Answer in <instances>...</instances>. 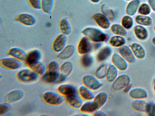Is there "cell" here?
I'll return each mask as SVG.
<instances>
[{
    "instance_id": "obj_1",
    "label": "cell",
    "mask_w": 155,
    "mask_h": 116,
    "mask_svg": "<svg viewBox=\"0 0 155 116\" xmlns=\"http://www.w3.org/2000/svg\"><path fill=\"white\" fill-rule=\"evenodd\" d=\"M81 33L94 43L105 42L109 40V36L98 29L87 27L81 31Z\"/></svg>"
},
{
    "instance_id": "obj_2",
    "label": "cell",
    "mask_w": 155,
    "mask_h": 116,
    "mask_svg": "<svg viewBox=\"0 0 155 116\" xmlns=\"http://www.w3.org/2000/svg\"><path fill=\"white\" fill-rule=\"evenodd\" d=\"M59 64L56 61L51 62L47 66L46 72L43 75L42 80L48 83L56 82L59 75Z\"/></svg>"
},
{
    "instance_id": "obj_3",
    "label": "cell",
    "mask_w": 155,
    "mask_h": 116,
    "mask_svg": "<svg viewBox=\"0 0 155 116\" xmlns=\"http://www.w3.org/2000/svg\"><path fill=\"white\" fill-rule=\"evenodd\" d=\"M100 80L95 76L87 74L83 76L81 82L83 85L93 91H96L102 86V83Z\"/></svg>"
},
{
    "instance_id": "obj_4",
    "label": "cell",
    "mask_w": 155,
    "mask_h": 116,
    "mask_svg": "<svg viewBox=\"0 0 155 116\" xmlns=\"http://www.w3.org/2000/svg\"><path fill=\"white\" fill-rule=\"evenodd\" d=\"M131 79L127 75L122 74L118 75L116 79L112 83L111 89L114 92L123 90L130 84Z\"/></svg>"
},
{
    "instance_id": "obj_5",
    "label": "cell",
    "mask_w": 155,
    "mask_h": 116,
    "mask_svg": "<svg viewBox=\"0 0 155 116\" xmlns=\"http://www.w3.org/2000/svg\"><path fill=\"white\" fill-rule=\"evenodd\" d=\"M63 96L60 94L52 92H47L42 96L43 100L48 104L52 105H58L63 102Z\"/></svg>"
},
{
    "instance_id": "obj_6",
    "label": "cell",
    "mask_w": 155,
    "mask_h": 116,
    "mask_svg": "<svg viewBox=\"0 0 155 116\" xmlns=\"http://www.w3.org/2000/svg\"><path fill=\"white\" fill-rule=\"evenodd\" d=\"M17 78L20 81L25 82H29L36 80L38 75L30 68H25L20 70L17 75Z\"/></svg>"
},
{
    "instance_id": "obj_7",
    "label": "cell",
    "mask_w": 155,
    "mask_h": 116,
    "mask_svg": "<svg viewBox=\"0 0 155 116\" xmlns=\"http://www.w3.org/2000/svg\"><path fill=\"white\" fill-rule=\"evenodd\" d=\"M73 69L71 62L69 61L64 62L60 67L59 75L56 82H61L64 81L71 73Z\"/></svg>"
},
{
    "instance_id": "obj_8",
    "label": "cell",
    "mask_w": 155,
    "mask_h": 116,
    "mask_svg": "<svg viewBox=\"0 0 155 116\" xmlns=\"http://www.w3.org/2000/svg\"><path fill=\"white\" fill-rule=\"evenodd\" d=\"M111 61V64L119 70L124 71L128 68V62L118 53L115 52L112 54Z\"/></svg>"
},
{
    "instance_id": "obj_9",
    "label": "cell",
    "mask_w": 155,
    "mask_h": 116,
    "mask_svg": "<svg viewBox=\"0 0 155 116\" xmlns=\"http://www.w3.org/2000/svg\"><path fill=\"white\" fill-rule=\"evenodd\" d=\"M0 63L5 68L12 70L18 69L21 64V61L11 56L1 59Z\"/></svg>"
},
{
    "instance_id": "obj_10",
    "label": "cell",
    "mask_w": 155,
    "mask_h": 116,
    "mask_svg": "<svg viewBox=\"0 0 155 116\" xmlns=\"http://www.w3.org/2000/svg\"><path fill=\"white\" fill-rule=\"evenodd\" d=\"M15 20L21 24L28 26H33L36 22V19L33 15L27 13H22L18 14Z\"/></svg>"
},
{
    "instance_id": "obj_11",
    "label": "cell",
    "mask_w": 155,
    "mask_h": 116,
    "mask_svg": "<svg viewBox=\"0 0 155 116\" xmlns=\"http://www.w3.org/2000/svg\"><path fill=\"white\" fill-rule=\"evenodd\" d=\"M92 19L101 28L107 29L110 26L109 19L104 14L101 13H97L92 16Z\"/></svg>"
},
{
    "instance_id": "obj_12",
    "label": "cell",
    "mask_w": 155,
    "mask_h": 116,
    "mask_svg": "<svg viewBox=\"0 0 155 116\" xmlns=\"http://www.w3.org/2000/svg\"><path fill=\"white\" fill-rule=\"evenodd\" d=\"M108 98V95L105 92H101L95 95L92 101L96 110L100 109L106 103Z\"/></svg>"
},
{
    "instance_id": "obj_13",
    "label": "cell",
    "mask_w": 155,
    "mask_h": 116,
    "mask_svg": "<svg viewBox=\"0 0 155 116\" xmlns=\"http://www.w3.org/2000/svg\"><path fill=\"white\" fill-rule=\"evenodd\" d=\"M57 91L63 96L68 97L77 94L78 90L74 85L68 84H63L58 88Z\"/></svg>"
},
{
    "instance_id": "obj_14",
    "label": "cell",
    "mask_w": 155,
    "mask_h": 116,
    "mask_svg": "<svg viewBox=\"0 0 155 116\" xmlns=\"http://www.w3.org/2000/svg\"><path fill=\"white\" fill-rule=\"evenodd\" d=\"M90 39L86 36L82 37L78 45L77 50L78 53L81 55L88 53L92 48Z\"/></svg>"
},
{
    "instance_id": "obj_15",
    "label": "cell",
    "mask_w": 155,
    "mask_h": 116,
    "mask_svg": "<svg viewBox=\"0 0 155 116\" xmlns=\"http://www.w3.org/2000/svg\"><path fill=\"white\" fill-rule=\"evenodd\" d=\"M67 41L66 36L61 34L58 35L54 40L52 48L55 52L59 53L66 46Z\"/></svg>"
},
{
    "instance_id": "obj_16",
    "label": "cell",
    "mask_w": 155,
    "mask_h": 116,
    "mask_svg": "<svg viewBox=\"0 0 155 116\" xmlns=\"http://www.w3.org/2000/svg\"><path fill=\"white\" fill-rule=\"evenodd\" d=\"M118 53L128 63H132L135 62L134 55L131 49L127 46L123 45L119 48Z\"/></svg>"
},
{
    "instance_id": "obj_17",
    "label": "cell",
    "mask_w": 155,
    "mask_h": 116,
    "mask_svg": "<svg viewBox=\"0 0 155 116\" xmlns=\"http://www.w3.org/2000/svg\"><path fill=\"white\" fill-rule=\"evenodd\" d=\"M24 95V92L22 90L20 89L15 90L6 95L4 100L5 102L9 104L21 100Z\"/></svg>"
},
{
    "instance_id": "obj_18",
    "label": "cell",
    "mask_w": 155,
    "mask_h": 116,
    "mask_svg": "<svg viewBox=\"0 0 155 116\" xmlns=\"http://www.w3.org/2000/svg\"><path fill=\"white\" fill-rule=\"evenodd\" d=\"M75 48L71 44L66 45L63 49L59 53L57 57L58 59L65 60L72 57L75 53Z\"/></svg>"
},
{
    "instance_id": "obj_19",
    "label": "cell",
    "mask_w": 155,
    "mask_h": 116,
    "mask_svg": "<svg viewBox=\"0 0 155 116\" xmlns=\"http://www.w3.org/2000/svg\"><path fill=\"white\" fill-rule=\"evenodd\" d=\"M93 90L82 85L78 89V93L79 96L84 101H92L95 95Z\"/></svg>"
},
{
    "instance_id": "obj_20",
    "label": "cell",
    "mask_w": 155,
    "mask_h": 116,
    "mask_svg": "<svg viewBox=\"0 0 155 116\" xmlns=\"http://www.w3.org/2000/svg\"><path fill=\"white\" fill-rule=\"evenodd\" d=\"M8 54L10 56L21 62L25 61L27 55L24 50L17 47H13L10 49Z\"/></svg>"
},
{
    "instance_id": "obj_21",
    "label": "cell",
    "mask_w": 155,
    "mask_h": 116,
    "mask_svg": "<svg viewBox=\"0 0 155 116\" xmlns=\"http://www.w3.org/2000/svg\"><path fill=\"white\" fill-rule=\"evenodd\" d=\"M111 48L106 46L101 48L96 55L97 60L99 62H103L106 60L112 54Z\"/></svg>"
},
{
    "instance_id": "obj_22",
    "label": "cell",
    "mask_w": 155,
    "mask_h": 116,
    "mask_svg": "<svg viewBox=\"0 0 155 116\" xmlns=\"http://www.w3.org/2000/svg\"><path fill=\"white\" fill-rule=\"evenodd\" d=\"M67 104L71 107L75 109H80L84 102L83 100L77 94L66 98Z\"/></svg>"
},
{
    "instance_id": "obj_23",
    "label": "cell",
    "mask_w": 155,
    "mask_h": 116,
    "mask_svg": "<svg viewBox=\"0 0 155 116\" xmlns=\"http://www.w3.org/2000/svg\"><path fill=\"white\" fill-rule=\"evenodd\" d=\"M118 69L111 64L108 66L105 79L108 83H112L118 76Z\"/></svg>"
},
{
    "instance_id": "obj_24",
    "label": "cell",
    "mask_w": 155,
    "mask_h": 116,
    "mask_svg": "<svg viewBox=\"0 0 155 116\" xmlns=\"http://www.w3.org/2000/svg\"><path fill=\"white\" fill-rule=\"evenodd\" d=\"M132 108L138 111L147 112L150 110V105L146 102L140 99L133 101L131 104Z\"/></svg>"
},
{
    "instance_id": "obj_25",
    "label": "cell",
    "mask_w": 155,
    "mask_h": 116,
    "mask_svg": "<svg viewBox=\"0 0 155 116\" xmlns=\"http://www.w3.org/2000/svg\"><path fill=\"white\" fill-rule=\"evenodd\" d=\"M129 95L130 98L136 99H141L146 98L147 95V92L140 88L132 89L129 92Z\"/></svg>"
},
{
    "instance_id": "obj_26",
    "label": "cell",
    "mask_w": 155,
    "mask_h": 116,
    "mask_svg": "<svg viewBox=\"0 0 155 116\" xmlns=\"http://www.w3.org/2000/svg\"><path fill=\"white\" fill-rule=\"evenodd\" d=\"M41 57V52L38 50L34 49L27 54L25 61L27 65L33 62L39 61Z\"/></svg>"
},
{
    "instance_id": "obj_27",
    "label": "cell",
    "mask_w": 155,
    "mask_h": 116,
    "mask_svg": "<svg viewBox=\"0 0 155 116\" xmlns=\"http://www.w3.org/2000/svg\"><path fill=\"white\" fill-rule=\"evenodd\" d=\"M27 65L29 68L38 75H43L45 72V66L39 61L30 63Z\"/></svg>"
},
{
    "instance_id": "obj_28",
    "label": "cell",
    "mask_w": 155,
    "mask_h": 116,
    "mask_svg": "<svg viewBox=\"0 0 155 116\" xmlns=\"http://www.w3.org/2000/svg\"><path fill=\"white\" fill-rule=\"evenodd\" d=\"M59 27L61 34L66 36L70 34L71 27L68 21L66 18H63L60 21Z\"/></svg>"
},
{
    "instance_id": "obj_29",
    "label": "cell",
    "mask_w": 155,
    "mask_h": 116,
    "mask_svg": "<svg viewBox=\"0 0 155 116\" xmlns=\"http://www.w3.org/2000/svg\"><path fill=\"white\" fill-rule=\"evenodd\" d=\"M131 49L135 56L137 58L142 59L145 55V50L140 45L134 43L131 46Z\"/></svg>"
},
{
    "instance_id": "obj_30",
    "label": "cell",
    "mask_w": 155,
    "mask_h": 116,
    "mask_svg": "<svg viewBox=\"0 0 155 116\" xmlns=\"http://www.w3.org/2000/svg\"><path fill=\"white\" fill-rule=\"evenodd\" d=\"M110 29L111 32L115 35L122 37L127 34L125 29L121 25L117 24H114L110 25Z\"/></svg>"
},
{
    "instance_id": "obj_31",
    "label": "cell",
    "mask_w": 155,
    "mask_h": 116,
    "mask_svg": "<svg viewBox=\"0 0 155 116\" xmlns=\"http://www.w3.org/2000/svg\"><path fill=\"white\" fill-rule=\"evenodd\" d=\"M79 109L82 113L88 114H93L96 110L92 101H85Z\"/></svg>"
},
{
    "instance_id": "obj_32",
    "label": "cell",
    "mask_w": 155,
    "mask_h": 116,
    "mask_svg": "<svg viewBox=\"0 0 155 116\" xmlns=\"http://www.w3.org/2000/svg\"><path fill=\"white\" fill-rule=\"evenodd\" d=\"M125 42L123 37L116 35L112 37L109 40L110 45L114 47L119 48L123 46Z\"/></svg>"
},
{
    "instance_id": "obj_33",
    "label": "cell",
    "mask_w": 155,
    "mask_h": 116,
    "mask_svg": "<svg viewBox=\"0 0 155 116\" xmlns=\"http://www.w3.org/2000/svg\"><path fill=\"white\" fill-rule=\"evenodd\" d=\"M54 4V0H41V9L46 14H50L52 10Z\"/></svg>"
},
{
    "instance_id": "obj_34",
    "label": "cell",
    "mask_w": 155,
    "mask_h": 116,
    "mask_svg": "<svg viewBox=\"0 0 155 116\" xmlns=\"http://www.w3.org/2000/svg\"><path fill=\"white\" fill-rule=\"evenodd\" d=\"M139 4L138 0H135L130 2L127 5L126 12L128 15H133L136 12Z\"/></svg>"
},
{
    "instance_id": "obj_35",
    "label": "cell",
    "mask_w": 155,
    "mask_h": 116,
    "mask_svg": "<svg viewBox=\"0 0 155 116\" xmlns=\"http://www.w3.org/2000/svg\"><path fill=\"white\" fill-rule=\"evenodd\" d=\"M108 66L106 64L100 65L96 70L94 76L100 80L105 79Z\"/></svg>"
},
{
    "instance_id": "obj_36",
    "label": "cell",
    "mask_w": 155,
    "mask_h": 116,
    "mask_svg": "<svg viewBox=\"0 0 155 116\" xmlns=\"http://www.w3.org/2000/svg\"><path fill=\"white\" fill-rule=\"evenodd\" d=\"M94 60L93 57L88 53L82 55L81 63L83 67L87 68L92 65Z\"/></svg>"
},
{
    "instance_id": "obj_37",
    "label": "cell",
    "mask_w": 155,
    "mask_h": 116,
    "mask_svg": "<svg viewBox=\"0 0 155 116\" xmlns=\"http://www.w3.org/2000/svg\"><path fill=\"white\" fill-rule=\"evenodd\" d=\"M134 31L136 36L139 39L143 40L147 36V31L143 27L137 26L134 28Z\"/></svg>"
},
{
    "instance_id": "obj_38",
    "label": "cell",
    "mask_w": 155,
    "mask_h": 116,
    "mask_svg": "<svg viewBox=\"0 0 155 116\" xmlns=\"http://www.w3.org/2000/svg\"><path fill=\"white\" fill-rule=\"evenodd\" d=\"M102 13L105 15L110 21L113 20L115 18V14L113 11L105 5H102L101 7Z\"/></svg>"
},
{
    "instance_id": "obj_39",
    "label": "cell",
    "mask_w": 155,
    "mask_h": 116,
    "mask_svg": "<svg viewBox=\"0 0 155 116\" xmlns=\"http://www.w3.org/2000/svg\"><path fill=\"white\" fill-rule=\"evenodd\" d=\"M135 21L139 24L146 26L150 25L151 23V20L150 18L140 15L136 17Z\"/></svg>"
},
{
    "instance_id": "obj_40",
    "label": "cell",
    "mask_w": 155,
    "mask_h": 116,
    "mask_svg": "<svg viewBox=\"0 0 155 116\" xmlns=\"http://www.w3.org/2000/svg\"><path fill=\"white\" fill-rule=\"evenodd\" d=\"M121 25L125 28L129 29L132 26L133 20L132 18L128 15L124 16L121 21Z\"/></svg>"
},
{
    "instance_id": "obj_41",
    "label": "cell",
    "mask_w": 155,
    "mask_h": 116,
    "mask_svg": "<svg viewBox=\"0 0 155 116\" xmlns=\"http://www.w3.org/2000/svg\"><path fill=\"white\" fill-rule=\"evenodd\" d=\"M9 103L6 102L2 103L0 105V115H3L8 112L10 108Z\"/></svg>"
},
{
    "instance_id": "obj_42",
    "label": "cell",
    "mask_w": 155,
    "mask_h": 116,
    "mask_svg": "<svg viewBox=\"0 0 155 116\" xmlns=\"http://www.w3.org/2000/svg\"><path fill=\"white\" fill-rule=\"evenodd\" d=\"M28 2L33 8L37 10L41 8V0H28Z\"/></svg>"
},
{
    "instance_id": "obj_43",
    "label": "cell",
    "mask_w": 155,
    "mask_h": 116,
    "mask_svg": "<svg viewBox=\"0 0 155 116\" xmlns=\"http://www.w3.org/2000/svg\"><path fill=\"white\" fill-rule=\"evenodd\" d=\"M150 11L149 6L146 4L142 5L139 9V12L140 13L145 15L149 14Z\"/></svg>"
},
{
    "instance_id": "obj_44",
    "label": "cell",
    "mask_w": 155,
    "mask_h": 116,
    "mask_svg": "<svg viewBox=\"0 0 155 116\" xmlns=\"http://www.w3.org/2000/svg\"><path fill=\"white\" fill-rule=\"evenodd\" d=\"M93 115L95 116H106V113L99 110H95L92 114Z\"/></svg>"
},
{
    "instance_id": "obj_45",
    "label": "cell",
    "mask_w": 155,
    "mask_h": 116,
    "mask_svg": "<svg viewBox=\"0 0 155 116\" xmlns=\"http://www.w3.org/2000/svg\"><path fill=\"white\" fill-rule=\"evenodd\" d=\"M149 2L152 9L155 11V0H149Z\"/></svg>"
},
{
    "instance_id": "obj_46",
    "label": "cell",
    "mask_w": 155,
    "mask_h": 116,
    "mask_svg": "<svg viewBox=\"0 0 155 116\" xmlns=\"http://www.w3.org/2000/svg\"><path fill=\"white\" fill-rule=\"evenodd\" d=\"M131 86L130 84L125 87L123 90V92L124 93H127L129 92L130 90Z\"/></svg>"
},
{
    "instance_id": "obj_47",
    "label": "cell",
    "mask_w": 155,
    "mask_h": 116,
    "mask_svg": "<svg viewBox=\"0 0 155 116\" xmlns=\"http://www.w3.org/2000/svg\"><path fill=\"white\" fill-rule=\"evenodd\" d=\"M152 113L153 115L155 116V102L152 107Z\"/></svg>"
},
{
    "instance_id": "obj_48",
    "label": "cell",
    "mask_w": 155,
    "mask_h": 116,
    "mask_svg": "<svg viewBox=\"0 0 155 116\" xmlns=\"http://www.w3.org/2000/svg\"><path fill=\"white\" fill-rule=\"evenodd\" d=\"M92 2L94 3H97L99 2L100 0H90Z\"/></svg>"
},
{
    "instance_id": "obj_49",
    "label": "cell",
    "mask_w": 155,
    "mask_h": 116,
    "mask_svg": "<svg viewBox=\"0 0 155 116\" xmlns=\"http://www.w3.org/2000/svg\"><path fill=\"white\" fill-rule=\"evenodd\" d=\"M152 42L153 44L155 45V37L153 39Z\"/></svg>"
},
{
    "instance_id": "obj_50",
    "label": "cell",
    "mask_w": 155,
    "mask_h": 116,
    "mask_svg": "<svg viewBox=\"0 0 155 116\" xmlns=\"http://www.w3.org/2000/svg\"><path fill=\"white\" fill-rule=\"evenodd\" d=\"M154 91L155 92V85H154Z\"/></svg>"
},
{
    "instance_id": "obj_51",
    "label": "cell",
    "mask_w": 155,
    "mask_h": 116,
    "mask_svg": "<svg viewBox=\"0 0 155 116\" xmlns=\"http://www.w3.org/2000/svg\"><path fill=\"white\" fill-rule=\"evenodd\" d=\"M126 0V1H130V0Z\"/></svg>"
},
{
    "instance_id": "obj_52",
    "label": "cell",
    "mask_w": 155,
    "mask_h": 116,
    "mask_svg": "<svg viewBox=\"0 0 155 116\" xmlns=\"http://www.w3.org/2000/svg\"><path fill=\"white\" fill-rule=\"evenodd\" d=\"M154 30H155V27H154Z\"/></svg>"
}]
</instances>
